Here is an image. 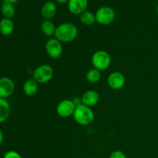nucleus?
<instances>
[{
	"mask_svg": "<svg viewBox=\"0 0 158 158\" xmlns=\"http://www.w3.org/2000/svg\"><path fill=\"white\" fill-rule=\"evenodd\" d=\"M86 158H94V157H86Z\"/></svg>",
	"mask_w": 158,
	"mask_h": 158,
	"instance_id": "26",
	"label": "nucleus"
},
{
	"mask_svg": "<svg viewBox=\"0 0 158 158\" xmlns=\"http://www.w3.org/2000/svg\"><path fill=\"white\" fill-rule=\"evenodd\" d=\"M78 34V28L73 23H63L56 26L54 36L62 43H68L74 41Z\"/></svg>",
	"mask_w": 158,
	"mask_h": 158,
	"instance_id": "1",
	"label": "nucleus"
},
{
	"mask_svg": "<svg viewBox=\"0 0 158 158\" xmlns=\"http://www.w3.org/2000/svg\"><path fill=\"white\" fill-rule=\"evenodd\" d=\"M45 49L50 58L59 59L63 54V45L61 42L56 38H51L46 41L45 44Z\"/></svg>",
	"mask_w": 158,
	"mask_h": 158,
	"instance_id": "7",
	"label": "nucleus"
},
{
	"mask_svg": "<svg viewBox=\"0 0 158 158\" xmlns=\"http://www.w3.org/2000/svg\"><path fill=\"white\" fill-rule=\"evenodd\" d=\"M95 15L97 23L102 26H108L114 21L116 13L115 11L112 8L107 6H104L97 9Z\"/></svg>",
	"mask_w": 158,
	"mask_h": 158,
	"instance_id": "5",
	"label": "nucleus"
},
{
	"mask_svg": "<svg viewBox=\"0 0 158 158\" xmlns=\"http://www.w3.org/2000/svg\"><path fill=\"white\" fill-rule=\"evenodd\" d=\"M1 12L4 18L10 19H12V17L15 15V9L13 4L8 2H3L1 6Z\"/></svg>",
	"mask_w": 158,
	"mask_h": 158,
	"instance_id": "18",
	"label": "nucleus"
},
{
	"mask_svg": "<svg viewBox=\"0 0 158 158\" xmlns=\"http://www.w3.org/2000/svg\"><path fill=\"white\" fill-rule=\"evenodd\" d=\"M126 83L125 76L119 71L112 72L107 77V84L110 89L119 90L124 86Z\"/></svg>",
	"mask_w": 158,
	"mask_h": 158,
	"instance_id": "8",
	"label": "nucleus"
},
{
	"mask_svg": "<svg viewBox=\"0 0 158 158\" xmlns=\"http://www.w3.org/2000/svg\"><path fill=\"white\" fill-rule=\"evenodd\" d=\"M77 104L73 100L66 99L63 100L58 103L56 106V113L59 117L62 118H68L72 117L74 114Z\"/></svg>",
	"mask_w": 158,
	"mask_h": 158,
	"instance_id": "6",
	"label": "nucleus"
},
{
	"mask_svg": "<svg viewBox=\"0 0 158 158\" xmlns=\"http://www.w3.org/2000/svg\"><path fill=\"white\" fill-rule=\"evenodd\" d=\"M0 1H1V0H0Z\"/></svg>",
	"mask_w": 158,
	"mask_h": 158,
	"instance_id": "27",
	"label": "nucleus"
},
{
	"mask_svg": "<svg viewBox=\"0 0 158 158\" xmlns=\"http://www.w3.org/2000/svg\"><path fill=\"white\" fill-rule=\"evenodd\" d=\"M109 158H127V157L126 154L121 151H114L110 154Z\"/></svg>",
	"mask_w": 158,
	"mask_h": 158,
	"instance_id": "20",
	"label": "nucleus"
},
{
	"mask_svg": "<svg viewBox=\"0 0 158 158\" xmlns=\"http://www.w3.org/2000/svg\"><path fill=\"white\" fill-rule=\"evenodd\" d=\"M3 158H22V157L17 151H9L5 154Z\"/></svg>",
	"mask_w": 158,
	"mask_h": 158,
	"instance_id": "21",
	"label": "nucleus"
},
{
	"mask_svg": "<svg viewBox=\"0 0 158 158\" xmlns=\"http://www.w3.org/2000/svg\"><path fill=\"white\" fill-rule=\"evenodd\" d=\"M80 20L84 26H92L97 23L95 14L89 11H85L80 15Z\"/></svg>",
	"mask_w": 158,
	"mask_h": 158,
	"instance_id": "17",
	"label": "nucleus"
},
{
	"mask_svg": "<svg viewBox=\"0 0 158 158\" xmlns=\"http://www.w3.org/2000/svg\"><path fill=\"white\" fill-rule=\"evenodd\" d=\"M101 78V73L100 71L98 69L93 68L87 71L86 74V79L89 83H97L100 81Z\"/></svg>",
	"mask_w": 158,
	"mask_h": 158,
	"instance_id": "19",
	"label": "nucleus"
},
{
	"mask_svg": "<svg viewBox=\"0 0 158 158\" xmlns=\"http://www.w3.org/2000/svg\"><path fill=\"white\" fill-rule=\"evenodd\" d=\"M73 117L77 124L80 126H88L94 121L95 114L90 107L81 103L77 106Z\"/></svg>",
	"mask_w": 158,
	"mask_h": 158,
	"instance_id": "2",
	"label": "nucleus"
},
{
	"mask_svg": "<svg viewBox=\"0 0 158 158\" xmlns=\"http://www.w3.org/2000/svg\"><path fill=\"white\" fill-rule=\"evenodd\" d=\"M69 0H56V2L58 3H60V4H65V3L67 2H69Z\"/></svg>",
	"mask_w": 158,
	"mask_h": 158,
	"instance_id": "24",
	"label": "nucleus"
},
{
	"mask_svg": "<svg viewBox=\"0 0 158 158\" xmlns=\"http://www.w3.org/2000/svg\"><path fill=\"white\" fill-rule=\"evenodd\" d=\"M91 63L95 69L100 71L106 70L111 64V56L108 52L100 49L93 54Z\"/></svg>",
	"mask_w": 158,
	"mask_h": 158,
	"instance_id": "3",
	"label": "nucleus"
},
{
	"mask_svg": "<svg viewBox=\"0 0 158 158\" xmlns=\"http://www.w3.org/2000/svg\"><path fill=\"white\" fill-rule=\"evenodd\" d=\"M15 26L14 23L10 19L3 18L2 19L0 20V33L2 34L3 35H10L13 32Z\"/></svg>",
	"mask_w": 158,
	"mask_h": 158,
	"instance_id": "14",
	"label": "nucleus"
},
{
	"mask_svg": "<svg viewBox=\"0 0 158 158\" xmlns=\"http://www.w3.org/2000/svg\"><path fill=\"white\" fill-rule=\"evenodd\" d=\"M88 0H69L68 2V9L73 15H80L86 11Z\"/></svg>",
	"mask_w": 158,
	"mask_h": 158,
	"instance_id": "11",
	"label": "nucleus"
},
{
	"mask_svg": "<svg viewBox=\"0 0 158 158\" xmlns=\"http://www.w3.org/2000/svg\"><path fill=\"white\" fill-rule=\"evenodd\" d=\"M56 29V26L51 20L45 19L44 21L42 22L41 26H40V29H41L42 32L45 35L49 37L53 36L55 35Z\"/></svg>",
	"mask_w": 158,
	"mask_h": 158,
	"instance_id": "16",
	"label": "nucleus"
},
{
	"mask_svg": "<svg viewBox=\"0 0 158 158\" xmlns=\"http://www.w3.org/2000/svg\"><path fill=\"white\" fill-rule=\"evenodd\" d=\"M19 0H2L3 2H8L11 3V4H15L16 2H18Z\"/></svg>",
	"mask_w": 158,
	"mask_h": 158,
	"instance_id": "22",
	"label": "nucleus"
},
{
	"mask_svg": "<svg viewBox=\"0 0 158 158\" xmlns=\"http://www.w3.org/2000/svg\"><path fill=\"white\" fill-rule=\"evenodd\" d=\"M15 90V83L9 77L0 78V98L7 99L12 95Z\"/></svg>",
	"mask_w": 158,
	"mask_h": 158,
	"instance_id": "9",
	"label": "nucleus"
},
{
	"mask_svg": "<svg viewBox=\"0 0 158 158\" xmlns=\"http://www.w3.org/2000/svg\"><path fill=\"white\" fill-rule=\"evenodd\" d=\"M10 104L6 99L0 98V123L6 122L10 115Z\"/></svg>",
	"mask_w": 158,
	"mask_h": 158,
	"instance_id": "15",
	"label": "nucleus"
},
{
	"mask_svg": "<svg viewBox=\"0 0 158 158\" xmlns=\"http://www.w3.org/2000/svg\"><path fill=\"white\" fill-rule=\"evenodd\" d=\"M38 84L33 79H28L23 84V92L28 97H33L38 92Z\"/></svg>",
	"mask_w": 158,
	"mask_h": 158,
	"instance_id": "13",
	"label": "nucleus"
},
{
	"mask_svg": "<svg viewBox=\"0 0 158 158\" xmlns=\"http://www.w3.org/2000/svg\"><path fill=\"white\" fill-rule=\"evenodd\" d=\"M3 138H4V136H3V132H2V131L0 129V145L2 143Z\"/></svg>",
	"mask_w": 158,
	"mask_h": 158,
	"instance_id": "23",
	"label": "nucleus"
},
{
	"mask_svg": "<svg viewBox=\"0 0 158 158\" xmlns=\"http://www.w3.org/2000/svg\"><path fill=\"white\" fill-rule=\"evenodd\" d=\"M56 5L52 1H47L42 6L40 13L45 19L51 20L56 14Z\"/></svg>",
	"mask_w": 158,
	"mask_h": 158,
	"instance_id": "12",
	"label": "nucleus"
},
{
	"mask_svg": "<svg viewBox=\"0 0 158 158\" xmlns=\"http://www.w3.org/2000/svg\"><path fill=\"white\" fill-rule=\"evenodd\" d=\"M81 103L89 107H93L95 106L100 101V95L98 92L94 89H89V90L86 91L84 94L82 95Z\"/></svg>",
	"mask_w": 158,
	"mask_h": 158,
	"instance_id": "10",
	"label": "nucleus"
},
{
	"mask_svg": "<svg viewBox=\"0 0 158 158\" xmlns=\"http://www.w3.org/2000/svg\"><path fill=\"white\" fill-rule=\"evenodd\" d=\"M54 70L49 65L43 64L37 66L33 72V80L40 84L48 83L52 79Z\"/></svg>",
	"mask_w": 158,
	"mask_h": 158,
	"instance_id": "4",
	"label": "nucleus"
},
{
	"mask_svg": "<svg viewBox=\"0 0 158 158\" xmlns=\"http://www.w3.org/2000/svg\"><path fill=\"white\" fill-rule=\"evenodd\" d=\"M156 11H157V15H158V4H157V9H156Z\"/></svg>",
	"mask_w": 158,
	"mask_h": 158,
	"instance_id": "25",
	"label": "nucleus"
}]
</instances>
